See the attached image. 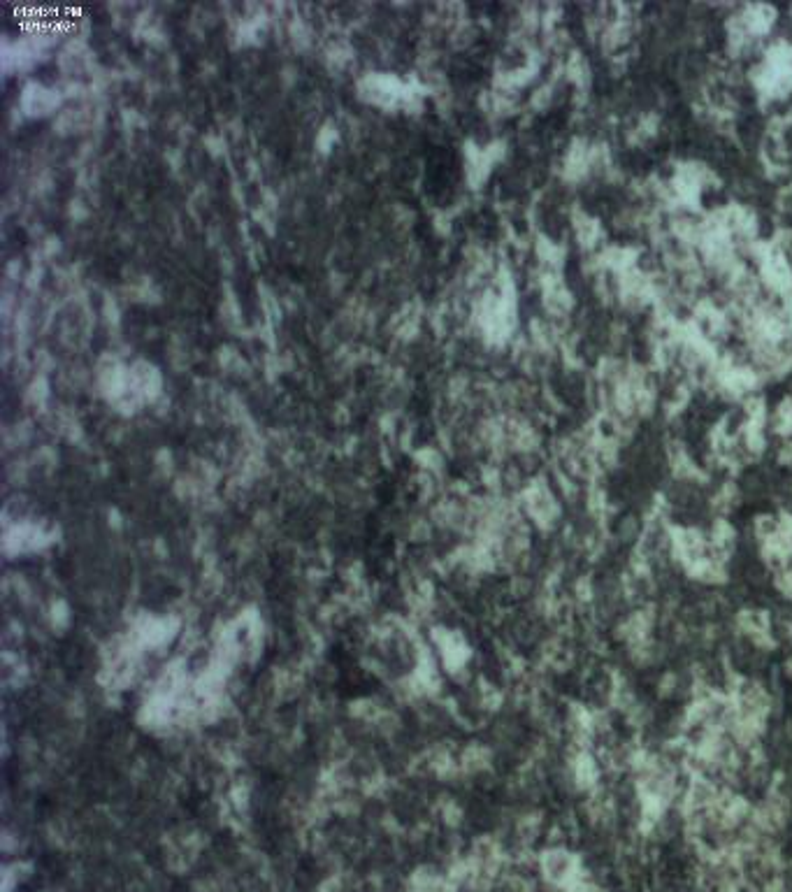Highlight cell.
I'll list each match as a JSON object with an SVG mask.
<instances>
[{"label": "cell", "instance_id": "cell-1", "mask_svg": "<svg viewBox=\"0 0 792 892\" xmlns=\"http://www.w3.org/2000/svg\"><path fill=\"white\" fill-rule=\"evenodd\" d=\"M539 865H542L544 879L556 888L572 886L581 874L579 860L567 848H546L542 858H539Z\"/></svg>", "mask_w": 792, "mask_h": 892}, {"label": "cell", "instance_id": "cell-2", "mask_svg": "<svg viewBox=\"0 0 792 892\" xmlns=\"http://www.w3.org/2000/svg\"><path fill=\"white\" fill-rule=\"evenodd\" d=\"M786 669H788V676H790V681H792V660H788V665H786Z\"/></svg>", "mask_w": 792, "mask_h": 892}]
</instances>
